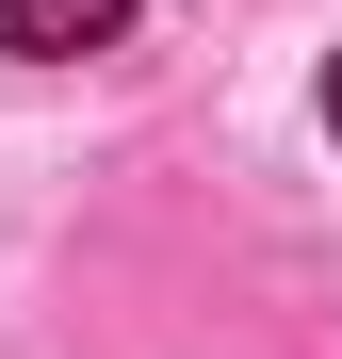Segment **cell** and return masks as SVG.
Returning a JSON list of instances; mask_svg holds the SVG:
<instances>
[{
    "label": "cell",
    "instance_id": "1",
    "mask_svg": "<svg viewBox=\"0 0 342 359\" xmlns=\"http://www.w3.org/2000/svg\"><path fill=\"white\" fill-rule=\"evenodd\" d=\"M114 33H131V0H0V49H17V66H82Z\"/></svg>",
    "mask_w": 342,
    "mask_h": 359
},
{
    "label": "cell",
    "instance_id": "2",
    "mask_svg": "<svg viewBox=\"0 0 342 359\" xmlns=\"http://www.w3.org/2000/svg\"><path fill=\"white\" fill-rule=\"evenodd\" d=\"M326 131H342V66H326Z\"/></svg>",
    "mask_w": 342,
    "mask_h": 359
}]
</instances>
